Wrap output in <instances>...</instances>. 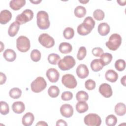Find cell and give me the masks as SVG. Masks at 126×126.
<instances>
[{"mask_svg": "<svg viewBox=\"0 0 126 126\" xmlns=\"http://www.w3.org/2000/svg\"><path fill=\"white\" fill-rule=\"evenodd\" d=\"M95 26V21L91 17L85 18L83 22L77 27V32L81 35H86L89 34Z\"/></svg>", "mask_w": 126, "mask_h": 126, "instance_id": "1", "label": "cell"}, {"mask_svg": "<svg viewBox=\"0 0 126 126\" xmlns=\"http://www.w3.org/2000/svg\"><path fill=\"white\" fill-rule=\"evenodd\" d=\"M36 23L38 27L41 30H46L50 25L49 15L45 11H39L36 15Z\"/></svg>", "mask_w": 126, "mask_h": 126, "instance_id": "2", "label": "cell"}, {"mask_svg": "<svg viewBox=\"0 0 126 126\" xmlns=\"http://www.w3.org/2000/svg\"><path fill=\"white\" fill-rule=\"evenodd\" d=\"M122 43V37L118 33H113L109 38V40L106 42L107 47L112 51L117 50L120 46Z\"/></svg>", "mask_w": 126, "mask_h": 126, "instance_id": "3", "label": "cell"}, {"mask_svg": "<svg viewBox=\"0 0 126 126\" xmlns=\"http://www.w3.org/2000/svg\"><path fill=\"white\" fill-rule=\"evenodd\" d=\"M76 63L74 58L71 56H66L58 63L59 67L63 71L68 70L73 68Z\"/></svg>", "mask_w": 126, "mask_h": 126, "instance_id": "4", "label": "cell"}, {"mask_svg": "<svg viewBox=\"0 0 126 126\" xmlns=\"http://www.w3.org/2000/svg\"><path fill=\"white\" fill-rule=\"evenodd\" d=\"M47 86V83L42 77H37L31 84L32 91L35 93H38L44 90Z\"/></svg>", "mask_w": 126, "mask_h": 126, "instance_id": "5", "label": "cell"}, {"mask_svg": "<svg viewBox=\"0 0 126 126\" xmlns=\"http://www.w3.org/2000/svg\"><path fill=\"white\" fill-rule=\"evenodd\" d=\"M16 47L20 52H26L30 49V40L26 36H20L16 40Z\"/></svg>", "mask_w": 126, "mask_h": 126, "instance_id": "6", "label": "cell"}, {"mask_svg": "<svg viewBox=\"0 0 126 126\" xmlns=\"http://www.w3.org/2000/svg\"><path fill=\"white\" fill-rule=\"evenodd\" d=\"M84 122L88 126H99L101 124V119L97 114L90 113L85 116Z\"/></svg>", "mask_w": 126, "mask_h": 126, "instance_id": "7", "label": "cell"}, {"mask_svg": "<svg viewBox=\"0 0 126 126\" xmlns=\"http://www.w3.org/2000/svg\"><path fill=\"white\" fill-rule=\"evenodd\" d=\"M33 17V11L31 9H27L24 10L22 13L18 14L17 16L15 21L18 23L20 25H22L30 21Z\"/></svg>", "mask_w": 126, "mask_h": 126, "instance_id": "8", "label": "cell"}, {"mask_svg": "<svg viewBox=\"0 0 126 126\" xmlns=\"http://www.w3.org/2000/svg\"><path fill=\"white\" fill-rule=\"evenodd\" d=\"M38 40L39 43L46 48H52L55 45L54 39L46 33L41 34L39 36Z\"/></svg>", "mask_w": 126, "mask_h": 126, "instance_id": "9", "label": "cell"}, {"mask_svg": "<svg viewBox=\"0 0 126 126\" xmlns=\"http://www.w3.org/2000/svg\"><path fill=\"white\" fill-rule=\"evenodd\" d=\"M62 83L65 87L69 89H74L77 85L75 77L70 74H66L63 75L62 78Z\"/></svg>", "mask_w": 126, "mask_h": 126, "instance_id": "10", "label": "cell"}, {"mask_svg": "<svg viewBox=\"0 0 126 126\" xmlns=\"http://www.w3.org/2000/svg\"><path fill=\"white\" fill-rule=\"evenodd\" d=\"M99 92L104 97L109 98L112 95L113 92L110 85L107 83H103L101 84L98 89Z\"/></svg>", "mask_w": 126, "mask_h": 126, "instance_id": "11", "label": "cell"}, {"mask_svg": "<svg viewBox=\"0 0 126 126\" xmlns=\"http://www.w3.org/2000/svg\"><path fill=\"white\" fill-rule=\"evenodd\" d=\"M46 75L49 81L51 83L57 82L58 81L60 77L59 72L56 69L54 68L48 69L46 71Z\"/></svg>", "mask_w": 126, "mask_h": 126, "instance_id": "12", "label": "cell"}, {"mask_svg": "<svg viewBox=\"0 0 126 126\" xmlns=\"http://www.w3.org/2000/svg\"><path fill=\"white\" fill-rule=\"evenodd\" d=\"M61 115L65 118H70L73 114V108L69 104H64L60 108Z\"/></svg>", "mask_w": 126, "mask_h": 126, "instance_id": "13", "label": "cell"}, {"mask_svg": "<svg viewBox=\"0 0 126 126\" xmlns=\"http://www.w3.org/2000/svg\"><path fill=\"white\" fill-rule=\"evenodd\" d=\"M76 74L78 77L81 79L86 78L89 74V71L87 65L84 64H79L76 68Z\"/></svg>", "mask_w": 126, "mask_h": 126, "instance_id": "14", "label": "cell"}, {"mask_svg": "<svg viewBox=\"0 0 126 126\" xmlns=\"http://www.w3.org/2000/svg\"><path fill=\"white\" fill-rule=\"evenodd\" d=\"M12 13L8 10L4 9L0 13V23L4 25L9 22L12 18Z\"/></svg>", "mask_w": 126, "mask_h": 126, "instance_id": "15", "label": "cell"}, {"mask_svg": "<svg viewBox=\"0 0 126 126\" xmlns=\"http://www.w3.org/2000/svg\"><path fill=\"white\" fill-rule=\"evenodd\" d=\"M34 117L32 113L31 112L26 113L22 118V124L25 126H31L34 121Z\"/></svg>", "mask_w": 126, "mask_h": 126, "instance_id": "16", "label": "cell"}, {"mask_svg": "<svg viewBox=\"0 0 126 126\" xmlns=\"http://www.w3.org/2000/svg\"><path fill=\"white\" fill-rule=\"evenodd\" d=\"M3 56L6 61L12 62L15 60L16 58V54L13 50L11 49H7L4 51Z\"/></svg>", "mask_w": 126, "mask_h": 126, "instance_id": "17", "label": "cell"}, {"mask_svg": "<svg viewBox=\"0 0 126 126\" xmlns=\"http://www.w3.org/2000/svg\"><path fill=\"white\" fill-rule=\"evenodd\" d=\"M110 30L109 25L107 23H100L97 28V31L99 34L101 36H105L107 35Z\"/></svg>", "mask_w": 126, "mask_h": 126, "instance_id": "18", "label": "cell"}, {"mask_svg": "<svg viewBox=\"0 0 126 126\" xmlns=\"http://www.w3.org/2000/svg\"><path fill=\"white\" fill-rule=\"evenodd\" d=\"M12 109L16 114H21L25 111V106L24 103L22 101H16L12 104Z\"/></svg>", "mask_w": 126, "mask_h": 126, "instance_id": "19", "label": "cell"}, {"mask_svg": "<svg viewBox=\"0 0 126 126\" xmlns=\"http://www.w3.org/2000/svg\"><path fill=\"white\" fill-rule=\"evenodd\" d=\"M25 4V0H12L9 2V6L14 10H18L24 6Z\"/></svg>", "mask_w": 126, "mask_h": 126, "instance_id": "20", "label": "cell"}, {"mask_svg": "<svg viewBox=\"0 0 126 126\" xmlns=\"http://www.w3.org/2000/svg\"><path fill=\"white\" fill-rule=\"evenodd\" d=\"M105 77L108 81L114 83L115 82L118 78V73L113 69H109L106 71L105 74Z\"/></svg>", "mask_w": 126, "mask_h": 126, "instance_id": "21", "label": "cell"}, {"mask_svg": "<svg viewBox=\"0 0 126 126\" xmlns=\"http://www.w3.org/2000/svg\"><path fill=\"white\" fill-rule=\"evenodd\" d=\"M19 28H20V24L18 23H17L16 21H15L12 23L8 28V35L10 37L15 36L18 33V32L19 30Z\"/></svg>", "mask_w": 126, "mask_h": 126, "instance_id": "22", "label": "cell"}, {"mask_svg": "<svg viewBox=\"0 0 126 126\" xmlns=\"http://www.w3.org/2000/svg\"><path fill=\"white\" fill-rule=\"evenodd\" d=\"M59 51L61 53L64 54H68L72 51V46L68 42H62L60 43L59 47Z\"/></svg>", "mask_w": 126, "mask_h": 126, "instance_id": "23", "label": "cell"}, {"mask_svg": "<svg viewBox=\"0 0 126 126\" xmlns=\"http://www.w3.org/2000/svg\"><path fill=\"white\" fill-rule=\"evenodd\" d=\"M91 68L94 72H98L101 70L104 66L102 65L100 59H96L93 60L90 64Z\"/></svg>", "mask_w": 126, "mask_h": 126, "instance_id": "24", "label": "cell"}, {"mask_svg": "<svg viewBox=\"0 0 126 126\" xmlns=\"http://www.w3.org/2000/svg\"><path fill=\"white\" fill-rule=\"evenodd\" d=\"M114 110L117 115L120 116H124L126 112V105L123 103H118L115 106Z\"/></svg>", "mask_w": 126, "mask_h": 126, "instance_id": "25", "label": "cell"}, {"mask_svg": "<svg viewBox=\"0 0 126 126\" xmlns=\"http://www.w3.org/2000/svg\"><path fill=\"white\" fill-rule=\"evenodd\" d=\"M113 56L111 54L109 53H104L101 56L100 60L103 66L109 64L112 61Z\"/></svg>", "mask_w": 126, "mask_h": 126, "instance_id": "26", "label": "cell"}, {"mask_svg": "<svg viewBox=\"0 0 126 126\" xmlns=\"http://www.w3.org/2000/svg\"><path fill=\"white\" fill-rule=\"evenodd\" d=\"M88 104L85 101H78L76 105V111L79 113H85L88 111Z\"/></svg>", "mask_w": 126, "mask_h": 126, "instance_id": "27", "label": "cell"}, {"mask_svg": "<svg viewBox=\"0 0 126 126\" xmlns=\"http://www.w3.org/2000/svg\"><path fill=\"white\" fill-rule=\"evenodd\" d=\"M74 13L76 17L78 18H82L84 17L86 14V9L85 7L79 5L75 8Z\"/></svg>", "mask_w": 126, "mask_h": 126, "instance_id": "28", "label": "cell"}, {"mask_svg": "<svg viewBox=\"0 0 126 126\" xmlns=\"http://www.w3.org/2000/svg\"><path fill=\"white\" fill-rule=\"evenodd\" d=\"M61 60V58L59 55L55 53H51L49 54L48 56V62L52 64L56 65Z\"/></svg>", "mask_w": 126, "mask_h": 126, "instance_id": "29", "label": "cell"}, {"mask_svg": "<svg viewBox=\"0 0 126 126\" xmlns=\"http://www.w3.org/2000/svg\"><path fill=\"white\" fill-rule=\"evenodd\" d=\"M48 94L52 98L57 97L60 94L59 88L56 86H51L48 90Z\"/></svg>", "mask_w": 126, "mask_h": 126, "instance_id": "30", "label": "cell"}, {"mask_svg": "<svg viewBox=\"0 0 126 126\" xmlns=\"http://www.w3.org/2000/svg\"><path fill=\"white\" fill-rule=\"evenodd\" d=\"M9 94L12 98L18 99L22 95V91L18 88H13L9 91Z\"/></svg>", "mask_w": 126, "mask_h": 126, "instance_id": "31", "label": "cell"}, {"mask_svg": "<svg viewBox=\"0 0 126 126\" xmlns=\"http://www.w3.org/2000/svg\"><path fill=\"white\" fill-rule=\"evenodd\" d=\"M76 98L78 101H86L88 100L89 95L88 93L86 92L80 91L77 93Z\"/></svg>", "mask_w": 126, "mask_h": 126, "instance_id": "32", "label": "cell"}, {"mask_svg": "<svg viewBox=\"0 0 126 126\" xmlns=\"http://www.w3.org/2000/svg\"><path fill=\"white\" fill-rule=\"evenodd\" d=\"M117 123V117L114 115H109L105 119V124L108 126H114Z\"/></svg>", "mask_w": 126, "mask_h": 126, "instance_id": "33", "label": "cell"}, {"mask_svg": "<svg viewBox=\"0 0 126 126\" xmlns=\"http://www.w3.org/2000/svg\"><path fill=\"white\" fill-rule=\"evenodd\" d=\"M63 35L66 39H70L72 38L74 35V30L70 27L66 28L63 32Z\"/></svg>", "mask_w": 126, "mask_h": 126, "instance_id": "34", "label": "cell"}, {"mask_svg": "<svg viewBox=\"0 0 126 126\" xmlns=\"http://www.w3.org/2000/svg\"><path fill=\"white\" fill-rule=\"evenodd\" d=\"M31 58L32 60L34 62H37L41 59V53L37 49H33L31 53Z\"/></svg>", "mask_w": 126, "mask_h": 126, "instance_id": "35", "label": "cell"}, {"mask_svg": "<svg viewBox=\"0 0 126 126\" xmlns=\"http://www.w3.org/2000/svg\"><path fill=\"white\" fill-rule=\"evenodd\" d=\"M115 68L119 71H123L126 68V62L123 59H119L115 62Z\"/></svg>", "mask_w": 126, "mask_h": 126, "instance_id": "36", "label": "cell"}, {"mask_svg": "<svg viewBox=\"0 0 126 126\" xmlns=\"http://www.w3.org/2000/svg\"><path fill=\"white\" fill-rule=\"evenodd\" d=\"M93 16L95 20L97 21H101L105 17V13L103 10L100 9H97L94 11Z\"/></svg>", "mask_w": 126, "mask_h": 126, "instance_id": "37", "label": "cell"}, {"mask_svg": "<svg viewBox=\"0 0 126 126\" xmlns=\"http://www.w3.org/2000/svg\"><path fill=\"white\" fill-rule=\"evenodd\" d=\"M0 112L1 114L2 115H7L9 112V108L8 104L5 101H1L0 102Z\"/></svg>", "mask_w": 126, "mask_h": 126, "instance_id": "38", "label": "cell"}, {"mask_svg": "<svg viewBox=\"0 0 126 126\" xmlns=\"http://www.w3.org/2000/svg\"><path fill=\"white\" fill-rule=\"evenodd\" d=\"M87 51L86 49L84 46H81L79 48L77 55V58L78 60L81 61L83 60L86 56Z\"/></svg>", "mask_w": 126, "mask_h": 126, "instance_id": "39", "label": "cell"}, {"mask_svg": "<svg viewBox=\"0 0 126 126\" xmlns=\"http://www.w3.org/2000/svg\"><path fill=\"white\" fill-rule=\"evenodd\" d=\"M95 82L92 79H88L85 81V87L88 90H93L95 87Z\"/></svg>", "mask_w": 126, "mask_h": 126, "instance_id": "40", "label": "cell"}, {"mask_svg": "<svg viewBox=\"0 0 126 126\" xmlns=\"http://www.w3.org/2000/svg\"><path fill=\"white\" fill-rule=\"evenodd\" d=\"M73 98V94L69 91L64 92L61 95V98L64 101H68Z\"/></svg>", "mask_w": 126, "mask_h": 126, "instance_id": "41", "label": "cell"}, {"mask_svg": "<svg viewBox=\"0 0 126 126\" xmlns=\"http://www.w3.org/2000/svg\"><path fill=\"white\" fill-rule=\"evenodd\" d=\"M92 52L94 56L97 57H100L104 53L103 49L100 47H95L93 48Z\"/></svg>", "mask_w": 126, "mask_h": 126, "instance_id": "42", "label": "cell"}, {"mask_svg": "<svg viewBox=\"0 0 126 126\" xmlns=\"http://www.w3.org/2000/svg\"><path fill=\"white\" fill-rule=\"evenodd\" d=\"M6 81V77L5 74L2 72L0 73V84L2 85L5 83Z\"/></svg>", "mask_w": 126, "mask_h": 126, "instance_id": "43", "label": "cell"}, {"mask_svg": "<svg viewBox=\"0 0 126 126\" xmlns=\"http://www.w3.org/2000/svg\"><path fill=\"white\" fill-rule=\"evenodd\" d=\"M56 126H67V124L66 123V122L64 120H63L62 119H60L58 120L56 122Z\"/></svg>", "mask_w": 126, "mask_h": 126, "instance_id": "44", "label": "cell"}, {"mask_svg": "<svg viewBox=\"0 0 126 126\" xmlns=\"http://www.w3.org/2000/svg\"><path fill=\"white\" fill-rule=\"evenodd\" d=\"M36 126H48V124L45 122H44V121H40V122H38L36 124Z\"/></svg>", "mask_w": 126, "mask_h": 126, "instance_id": "45", "label": "cell"}, {"mask_svg": "<svg viewBox=\"0 0 126 126\" xmlns=\"http://www.w3.org/2000/svg\"><path fill=\"white\" fill-rule=\"evenodd\" d=\"M117 2L118 3V4L120 5L124 6V5H126V0H117Z\"/></svg>", "mask_w": 126, "mask_h": 126, "instance_id": "46", "label": "cell"}, {"mask_svg": "<svg viewBox=\"0 0 126 126\" xmlns=\"http://www.w3.org/2000/svg\"><path fill=\"white\" fill-rule=\"evenodd\" d=\"M126 75H125L121 79V84L124 86H126Z\"/></svg>", "mask_w": 126, "mask_h": 126, "instance_id": "47", "label": "cell"}, {"mask_svg": "<svg viewBox=\"0 0 126 126\" xmlns=\"http://www.w3.org/2000/svg\"><path fill=\"white\" fill-rule=\"evenodd\" d=\"M30 1L31 2H32V3H33V4H38L39 3H40V2H41V0H30Z\"/></svg>", "mask_w": 126, "mask_h": 126, "instance_id": "48", "label": "cell"}, {"mask_svg": "<svg viewBox=\"0 0 126 126\" xmlns=\"http://www.w3.org/2000/svg\"><path fill=\"white\" fill-rule=\"evenodd\" d=\"M0 47H1V49H0V52H2V50H3V49L4 48V45L3 44V43L1 42V41H0Z\"/></svg>", "mask_w": 126, "mask_h": 126, "instance_id": "49", "label": "cell"}, {"mask_svg": "<svg viewBox=\"0 0 126 126\" xmlns=\"http://www.w3.org/2000/svg\"><path fill=\"white\" fill-rule=\"evenodd\" d=\"M79 1L80 2H81V3H83V4H86V3H87V2H88L89 1V0H79Z\"/></svg>", "mask_w": 126, "mask_h": 126, "instance_id": "50", "label": "cell"}]
</instances>
